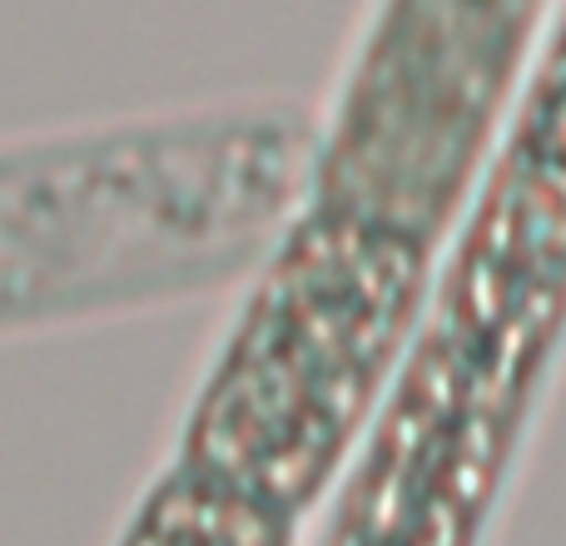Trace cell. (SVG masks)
Listing matches in <instances>:
<instances>
[{
    "label": "cell",
    "instance_id": "obj_1",
    "mask_svg": "<svg viewBox=\"0 0 566 546\" xmlns=\"http://www.w3.org/2000/svg\"><path fill=\"white\" fill-rule=\"evenodd\" d=\"M313 199V109L239 99L0 145V338L249 283Z\"/></svg>",
    "mask_w": 566,
    "mask_h": 546
},
{
    "label": "cell",
    "instance_id": "obj_2",
    "mask_svg": "<svg viewBox=\"0 0 566 546\" xmlns=\"http://www.w3.org/2000/svg\"><path fill=\"white\" fill-rule=\"evenodd\" d=\"M438 249L303 209L209 358L179 468L279 522L353 468L432 303Z\"/></svg>",
    "mask_w": 566,
    "mask_h": 546
},
{
    "label": "cell",
    "instance_id": "obj_3",
    "mask_svg": "<svg viewBox=\"0 0 566 546\" xmlns=\"http://www.w3.org/2000/svg\"><path fill=\"white\" fill-rule=\"evenodd\" d=\"M552 0H373L313 115V209L442 249L492 169Z\"/></svg>",
    "mask_w": 566,
    "mask_h": 546
},
{
    "label": "cell",
    "instance_id": "obj_4",
    "mask_svg": "<svg viewBox=\"0 0 566 546\" xmlns=\"http://www.w3.org/2000/svg\"><path fill=\"white\" fill-rule=\"evenodd\" d=\"M289 522L175 462V472L155 482L145 507L135 512L119 546H289Z\"/></svg>",
    "mask_w": 566,
    "mask_h": 546
}]
</instances>
